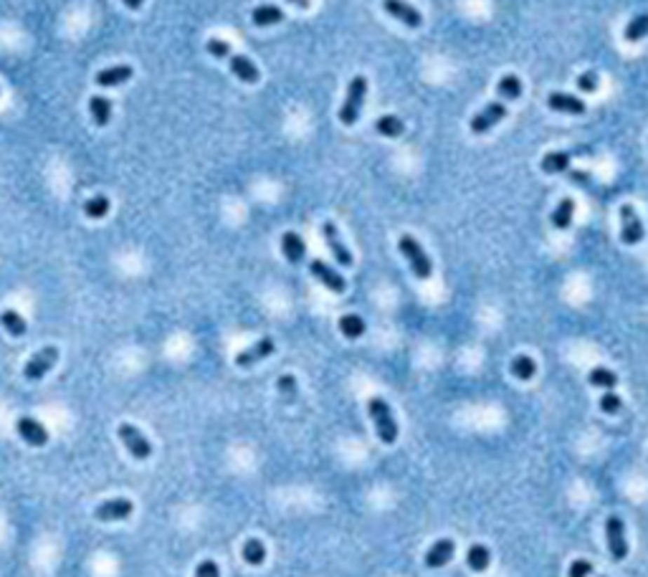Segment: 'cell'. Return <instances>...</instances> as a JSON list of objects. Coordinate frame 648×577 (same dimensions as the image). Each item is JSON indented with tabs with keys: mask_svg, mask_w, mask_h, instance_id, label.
I'll return each instance as SVG.
<instances>
[{
	"mask_svg": "<svg viewBox=\"0 0 648 577\" xmlns=\"http://www.w3.org/2000/svg\"><path fill=\"white\" fill-rule=\"evenodd\" d=\"M0 325L6 327V332L11 334V337H23L26 334V319L20 317L18 311H13V309H6L3 314H0Z\"/></svg>",
	"mask_w": 648,
	"mask_h": 577,
	"instance_id": "603a6c76",
	"label": "cell"
},
{
	"mask_svg": "<svg viewBox=\"0 0 648 577\" xmlns=\"http://www.w3.org/2000/svg\"><path fill=\"white\" fill-rule=\"evenodd\" d=\"M383 8H385V13H388L390 18L400 20L403 26H408V28H421L423 26V15L418 13L410 3H405V0H383Z\"/></svg>",
	"mask_w": 648,
	"mask_h": 577,
	"instance_id": "9c48e42d",
	"label": "cell"
},
{
	"mask_svg": "<svg viewBox=\"0 0 648 577\" xmlns=\"http://www.w3.org/2000/svg\"><path fill=\"white\" fill-rule=\"evenodd\" d=\"M135 512V504L130 499H109L97 506V519L99 522H119V519H130Z\"/></svg>",
	"mask_w": 648,
	"mask_h": 577,
	"instance_id": "8fae6325",
	"label": "cell"
},
{
	"mask_svg": "<svg viewBox=\"0 0 648 577\" xmlns=\"http://www.w3.org/2000/svg\"><path fill=\"white\" fill-rule=\"evenodd\" d=\"M15 430H18V435L28 446H46V441H48V430L36 418H28V415L15 423Z\"/></svg>",
	"mask_w": 648,
	"mask_h": 577,
	"instance_id": "5bb4252c",
	"label": "cell"
},
{
	"mask_svg": "<svg viewBox=\"0 0 648 577\" xmlns=\"http://www.w3.org/2000/svg\"><path fill=\"white\" fill-rule=\"evenodd\" d=\"M572 215H575V201L572 198H562L558 203V208L552 210V226L558 231H567L572 223Z\"/></svg>",
	"mask_w": 648,
	"mask_h": 577,
	"instance_id": "44dd1931",
	"label": "cell"
},
{
	"mask_svg": "<svg viewBox=\"0 0 648 577\" xmlns=\"http://www.w3.org/2000/svg\"><path fill=\"white\" fill-rule=\"evenodd\" d=\"M205 48L210 56H215V59H228V56H231V46L221 39H210L205 43Z\"/></svg>",
	"mask_w": 648,
	"mask_h": 577,
	"instance_id": "d590c367",
	"label": "cell"
},
{
	"mask_svg": "<svg viewBox=\"0 0 648 577\" xmlns=\"http://www.w3.org/2000/svg\"><path fill=\"white\" fill-rule=\"evenodd\" d=\"M322 233H324V240H327V248L332 251V256H335V261H337L339 266H344V269L352 266V253H350V248L342 243V238H339L337 226L332 221H327L322 226Z\"/></svg>",
	"mask_w": 648,
	"mask_h": 577,
	"instance_id": "30bf717a",
	"label": "cell"
},
{
	"mask_svg": "<svg viewBox=\"0 0 648 577\" xmlns=\"http://www.w3.org/2000/svg\"><path fill=\"white\" fill-rule=\"evenodd\" d=\"M339 332H342L347 339H357L365 334V322L363 317H357V314H344L342 319H339Z\"/></svg>",
	"mask_w": 648,
	"mask_h": 577,
	"instance_id": "484cf974",
	"label": "cell"
},
{
	"mask_svg": "<svg viewBox=\"0 0 648 577\" xmlns=\"http://www.w3.org/2000/svg\"><path fill=\"white\" fill-rule=\"evenodd\" d=\"M497 91H499L501 99H519L522 97V81H519V76H514V74H506L504 79L499 81V86H497Z\"/></svg>",
	"mask_w": 648,
	"mask_h": 577,
	"instance_id": "1f68e13d",
	"label": "cell"
},
{
	"mask_svg": "<svg viewBox=\"0 0 648 577\" xmlns=\"http://www.w3.org/2000/svg\"><path fill=\"white\" fill-rule=\"evenodd\" d=\"M567 168H570V155L567 152H547L542 157V172H547V175H558Z\"/></svg>",
	"mask_w": 648,
	"mask_h": 577,
	"instance_id": "cb8c5ba5",
	"label": "cell"
},
{
	"mask_svg": "<svg viewBox=\"0 0 648 577\" xmlns=\"http://www.w3.org/2000/svg\"><path fill=\"white\" fill-rule=\"evenodd\" d=\"M598 84H600V79H598L595 72H585L577 76V89L585 91V94H593V91H598Z\"/></svg>",
	"mask_w": 648,
	"mask_h": 577,
	"instance_id": "836d02e7",
	"label": "cell"
},
{
	"mask_svg": "<svg viewBox=\"0 0 648 577\" xmlns=\"http://www.w3.org/2000/svg\"><path fill=\"white\" fill-rule=\"evenodd\" d=\"M398 246H400L403 256L408 259L410 271H413L418 279H431V273H433V264H431V259H428V253L423 251L421 243H418L413 236L405 233V236H400Z\"/></svg>",
	"mask_w": 648,
	"mask_h": 577,
	"instance_id": "3957f363",
	"label": "cell"
},
{
	"mask_svg": "<svg viewBox=\"0 0 648 577\" xmlns=\"http://www.w3.org/2000/svg\"><path fill=\"white\" fill-rule=\"evenodd\" d=\"M643 223L641 218H638V213H635L633 205H621V238L623 243H628V246H635V243H641L643 240Z\"/></svg>",
	"mask_w": 648,
	"mask_h": 577,
	"instance_id": "8992f818",
	"label": "cell"
},
{
	"mask_svg": "<svg viewBox=\"0 0 648 577\" xmlns=\"http://www.w3.org/2000/svg\"><path fill=\"white\" fill-rule=\"evenodd\" d=\"M243 559H246L248 564H253V567L264 564V559H266L264 542H261V539H248L246 545H243Z\"/></svg>",
	"mask_w": 648,
	"mask_h": 577,
	"instance_id": "4dcf8cb0",
	"label": "cell"
},
{
	"mask_svg": "<svg viewBox=\"0 0 648 577\" xmlns=\"http://www.w3.org/2000/svg\"><path fill=\"white\" fill-rule=\"evenodd\" d=\"M117 435L122 438V443L127 446V451H130L132 456H135L137 461H144L152 456V443L147 441V435L142 433V430H137L135 426H130V423H122L117 430Z\"/></svg>",
	"mask_w": 648,
	"mask_h": 577,
	"instance_id": "277c9868",
	"label": "cell"
},
{
	"mask_svg": "<svg viewBox=\"0 0 648 577\" xmlns=\"http://www.w3.org/2000/svg\"><path fill=\"white\" fill-rule=\"evenodd\" d=\"M621 408H623V400L616 395V393H605V395L600 398V410H603V413L616 415Z\"/></svg>",
	"mask_w": 648,
	"mask_h": 577,
	"instance_id": "8d00e7d4",
	"label": "cell"
},
{
	"mask_svg": "<svg viewBox=\"0 0 648 577\" xmlns=\"http://www.w3.org/2000/svg\"><path fill=\"white\" fill-rule=\"evenodd\" d=\"M623 36H626V41H630V43L646 39V36H648V13L635 15L628 26H626V33H623Z\"/></svg>",
	"mask_w": 648,
	"mask_h": 577,
	"instance_id": "f1b7e54d",
	"label": "cell"
},
{
	"mask_svg": "<svg viewBox=\"0 0 648 577\" xmlns=\"http://www.w3.org/2000/svg\"><path fill=\"white\" fill-rule=\"evenodd\" d=\"M534 372H537V362L532 360V357L527 355H519L512 360V375L519 377V380H532L534 377Z\"/></svg>",
	"mask_w": 648,
	"mask_h": 577,
	"instance_id": "83f0119b",
	"label": "cell"
},
{
	"mask_svg": "<svg viewBox=\"0 0 648 577\" xmlns=\"http://www.w3.org/2000/svg\"><path fill=\"white\" fill-rule=\"evenodd\" d=\"M274 350H276L274 339L264 337V339H259L256 344H251L248 350L238 352V355H236V365H238V367H251V365L261 362V360H266L269 355H274Z\"/></svg>",
	"mask_w": 648,
	"mask_h": 577,
	"instance_id": "4fadbf2b",
	"label": "cell"
},
{
	"mask_svg": "<svg viewBox=\"0 0 648 577\" xmlns=\"http://www.w3.org/2000/svg\"><path fill=\"white\" fill-rule=\"evenodd\" d=\"M590 575H593V562H588V559H575L570 564V570H567V577H590Z\"/></svg>",
	"mask_w": 648,
	"mask_h": 577,
	"instance_id": "74e56055",
	"label": "cell"
},
{
	"mask_svg": "<svg viewBox=\"0 0 648 577\" xmlns=\"http://www.w3.org/2000/svg\"><path fill=\"white\" fill-rule=\"evenodd\" d=\"M127 79H132V66L122 64V66H109V69L99 72L94 81H97L99 86H119V84H124Z\"/></svg>",
	"mask_w": 648,
	"mask_h": 577,
	"instance_id": "d6986e66",
	"label": "cell"
},
{
	"mask_svg": "<svg viewBox=\"0 0 648 577\" xmlns=\"http://www.w3.org/2000/svg\"><path fill=\"white\" fill-rule=\"evenodd\" d=\"M588 380H590V385H595V388H605V390L616 388L618 385V375L613 370H608V367H595V370H590Z\"/></svg>",
	"mask_w": 648,
	"mask_h": 577,
	"instance_id": "f546056e",
	"label": "cell"
},
{
	"mask_svg": "<svg viewBox=\"0 0 648 577\" xmlns=\"http://www.w3.org/2000/svg\"><path fill=\"white\" fill-rule=\"evenodd\" d=\"M547 107L552 111H565V114H583L585 111L583 99L572 97V94H560V91H552L547 97Z\"/></svg>",
	"mask_w": 648,
	"mask_h": 577,
	"instance_id": "2e32d148",
	"label": "cell"
},
{
	"mask_svg": "<svg viewBox=\"0 0 648 577\" xmlns=\"http://www.w3.org/2000/svg\"><path fill=\"white\" fill-rule=\"evenodd\" d=\"M251 18H253V26H259V28L276 26V23L284 20V11H281L279 6H259V8H253Z\"/></svg>",
	"mask_w": 648,
	"mask_h": 577,
	"instance_id": "ffe728a7",
	"label": "cell"
},
{
	"mask_svg": "<svg viewBox=\"0 0 648 577\" xmlns=\"http://www.w3.org/2000/svg\"><path fill=\"white\" fill-rule=\"evenodd\" d=\"M122 3H124V6H127V8H130V11H140V8H142V3H144V0H122Z\"/></svg>",
	"mask_w": 648,
	"mask_h": 577,
	"instance_id": "ab89813d",
	"label": "cell"
},
{
	"mask_svg": "<svg viewBox=\"0 0 648 577\" xmlns=\"http://www.w3.org/2000/svg\"><path fill=\"white\" fill-rule=\"evenodd\" d=\"M276 388H279V393L286 398V400H294L297 398V380H294V375H281L279 383H276Z\"/></svg>",
	"mask_w": 648,
	"mask_h": 577,
	"instance_id": "e575fe53",
	"label": "cell"
},
{
	"mask_svg": "<svg viewBox=\"0 0 648 577\" xmlns=\"http://www.w3.org/2000/svg\"><path fill=\"white\" fill-rule=\"evenodd\" d=\"M367 410H370V418H372V423H375L380 441H383V443H396L398 441V423H396V418H393V410H390L388 400H383V398H377V395L370 398Z\"/></svg>",
	"mask_w": 648,
	"mask_h": 577,
	"instance_id": "6da1fadb",
	"label": "cell"
},
{
	"mask_svg": "<svg viewBox=\"0 0 648 577\" xmlns=\"http://www.w3.org/2000/svg\"><path fill=\"white\" fill-rule=\"evenodd\" d=\"M286 3H292V6L302 8V11H306V8H309V0H286Z\"/></svg>",
	"mask_w": 648,
	"mask_h": 577,
	"instance_id": "60d3db41",
	"label": "cell"
},
{
	"mask_svg": "<svg viewBox=\"0 0 648 577\" xmlns=\"http://www.w3.org/2000/svg\"><path fill=\"white\" fill-rule=\"evenodd\" d=\"M365 94H367V79L365 76H355L347 86V97L342 102V109H339V119H342L344 127H352V124L360 119V111H363L365 104Z\"/></svg>",
	"mask_w": 648,
	"mask_h": 577,
	"instance_id": "7a4b0ae2",
	"label": "cell"
},
{
	"mask_svg": "<svg viewBox=\"0 0 648 577\" xmlns=\"http://www.w3.org/2000/svg\"><path fill=\"white\" fill-rule=\"evenodd\" d=\"M195 577H221V570L213 559H203L198 567H195Z\"/></svg>",
	"mask_w": 648,
	"mask_h": 577,
	"instance_id": "f35d334b",
	"label": "cell"
},
{
	"mask_svg": "<svg viewBox=\"0 0 648 577\" xmlns=\"http://www.w3.org/2000/svg\"><path fill=\"white\" fill-rule=\"evenodd\" d=\"M84 213L89 215V218H104V215L109 213V198H107V195H94V198H89V201L84 203Z\"/></svg>",
	"mask_w": 648,
	"mask_h": 577,
	"instance_id": "d6a6232c",
	"label": "cell"
},
{
	"mask_svg": "<svg viewBox=\"0 0 648 577\" xmlns=\"http://www.w3.org/2000/svg\"><path fill=\"white\" fill-rule=\"evenodd\" d=\"M454 552H456L454 539H438V542L426 552V564L428 567H433V570H438V567H443V564L451 562Z\"/></svg>",
	"mask_w": 648,
	"mask_h": 577,
	"instance_id": "9a60e30c",
	"label": "cell"
},
{
	"mask_svg": "<svg viewBox=\"0 0 648 577\" xmlns=\"http://www.w3.org/2000/svg\"><path fill=\"white\" fill-rule=\"evenodd\" d=\"M309 271H311V276H314V279H319V281H322V284L327 286L330 292H335V294H342L344 289H347V281H344L342 276H339V273L335 271V269H332V266H327L324 261L314 259V261H311V264H309Z\"/></svg>",
	"mask_w": 648,
	"mask_h": 577,
	"instance_id": "7c38bea8",
	"label": "cell"
},
{
	"mask_svg": "<svg viewBox=\"0 0 648 577\" xmlns=\"http://www.w3.org/2000/svg\"><path fill=\"white\" fill-rule=\"evenodd\" d=\"M228 64H231V72H234L241 81H246V84H256V81H259V69H256L253 61L246 59V56L231 53V56H228Z\"/></svg>",
	"mask_w": 648,
	"mask_h": 577,
	"instance_id": "e0dca14e",
	"label": "cell"
},
{
	"mask_svg": "<svg viewBox=\"0 0 648 577\" xmlns=\"http://www.w3.org/2000/svg\"><path fill=\"white\" fill-rule=\"evenodd\" d=\"M56 360H59V350H56V347H43V350L36 352V355L26 362L23 375H26V380H41V377L56 365Z\"/></svg>",
	"mask_w": 648,
	"mask_h": 577,
	"instance_id": "ba28073f",
	"label": "cell"
},
{
	"mask_svg": "<svg viewBox=\"0 0 648 577\" xmlns=\"http://www.w3.org/2000/svg\"><path fill=\"white\" fill-rule=\"evenodd\" d=\"M504 117H506V107H504V104H501V102H492V104H486L479 114H473V119H471V124H468V127H471L473 135H484V132H489L494 124H499Z\"/></svg>",
	"mask_w": 648,
	"mask_h": 577,
	"instance_id": "52a82bcc",
	"label": "cell"
},
{
	"mask_svg": "<svg viewBox=\"0 0 648 577\" xmlns=\"http://www.w3.org/2000/svg\"><path fill=\"white\" fill-rule=\"evenodd\" d=\"M605 537H608V550L613 555V559H626L628 557V539H626V524H623L621 517H608L605 522Z\"/></svg>",
	"mask_w": 648,
	"mask_h": 577,
	"instance_id": "5b68a950",
	"label": "cell"
},
{
	"mask_svg": "<svg viewBox=\"0 0 648 577\" xmlns=\"http://www.w3.org/2000/svg\"><path fill=\"white\" fill-rule=\"evenodd\" d=\"M281 251H284L289 264H302V261H304L306 246H304V240H302V236L289 231V233L281 236Z\"/></svg>",
	"mask_w": 648,
	"mask_h": 577,
	"instance_id": "ac0fdd59",
	"label": "cell"
},
{
	"mask_svg": "<svg viewBox=\"0 0 648 577\" xmlns=\"http://www.w3.org/2000/svg\"><path fill=\"white\" fill-rule=\"evenodd\" d=\"M466 562L473 572H484V570H489V564H492V552L486 550L484 545H473V547H468Z\"/></svg>",
	"mask_w": 648,
	"mask_h": 577,
	"instance_id": "d4e9b609",
	"label": "cell"
},
{
	"mask_svg": "<svg viewBox=\"0 0 648 577\" xmlns=\"http://www.w3.org/2000/svg\"><path fill=\"white\" fill-rule=\"evenodd\" d=\"M89 111H91L94 124L104 127V124H109V119H112V102L107 97H89Z\"/></svg>",
	"mask_w": 648,
	"mask_h": 577,
	"instance_id": "7402d4cb",
	"label": "cell"
},
{
	"mask_svg": "<svg viewBox=\"0 0 648 577\" xmlns=\"http://www.w3.org/2000/svg\"><path fill=\"white\" fill-rule=\"evenodd\" d=\"M403 130H405V124H403V119L393 117V114H385V117H380L375 122V132L383 137H400Z\"/></svg>",
	"mask_w": 648,
	"mask_h": 577,
	"instance_id": "4316f807",
	"label": "cell"
}]
</instances>
